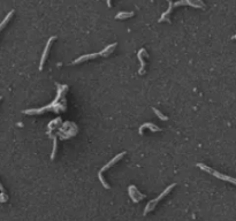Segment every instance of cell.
<instances>
[{
  "label": "cell",
  "mask_w": 236,
  "mask_h": 221,
  "mask_svg": "<svg viewBox=\"0 0 236 221\" xmlns=\"http://www.w3.org/2000/svg\"><path fill=\"white\" fill-rule=\"evenodd\" d=\"M144 128H150L152 132H160L161 129L159 128L158 126H156V125H152V123H150V122H147V123H144V125H142L141 128H139V134L141 135H143V129Z\"/></svg>",
  "instance_id": "cell-6"
},
{
  "label": "cell",
  "mask_w": 236,
  "mask_h": 221,
  "mask_svg": "<svg viewBox=\"0 0 236 221\" xmlns=\"http://www.w3.org/2000/svg\"><path fill=\"white\" fill-rule=\"evenodd\" d=\"M98 177H99V180H100V182H101V184L104 185V188L108 189V188H110V185H108V184H107V182H106L105 180H104V177H103V174H101V173H98Z\"/></svg>",
  "instance_id": "cell-14"
},
{
  "label": "cell",
  "mask_w": 236,
  "mask_h": 221,
  "mask_svg": "<svg viewBox=\"0 0 236 221\" xmlns=\"http://www.w3.org/2000/svg\"><path fill=\"white\" fill-rule=\"evenodd\" d=\"M143 54H146V51H145L144 48L139 50V52H138V59H139V61H141V69H139V74H141V75H143V73H144V68H145V62H144V60H143Z\"/></svg>",
  "instance_id": "cell-9"
},
{
  "label": "cell",
  "mask_w": 236,
  "mask_h": 221,
  "mask_svg": "<svg viewBox=\"0 0 236 221\" xmlns=\"http://www.w3.org/2000/svg\"><path fill=\"white\" fill-rule=\"evenodd\" d=\"M199 168H202L203 170H205V172H207V173H211L213 176H215V177H219V179L221 180H225V181H229V182H231L233 184H235V180L234 179H231V177H228V176H225V175H222V174L220 173H218V172H215V170H213V169H211L209 168V167H206L205 165H203V163H198L197 165Z\"/></svg>",
  "instance_id": "cell-2"
},
{
  "label": "cell",
  "mask_w": 236,
  "mask_h": 221,
  "mask_svg": "<svg viewBox=\"0 0 236 221\" xmlns=\"http://www.w3.org/2000/svg\"><path fill=\"white\" fill-rule=\"evenodd\" d=\"M55 153H57V137L53 136V150L51 153V160L55 158Z\"/></svg>",
  "instance_id": "cell-13"
},
{
  "label": "cell",
  "mask_w": 236,
  "mask_h": 221,
  "mask_svg": "<svg viewBox=\"0 0 236 221\" xmlns=\"http://www.w3.org/2000/svg\"><path fill=\"white\" fill-rule=\"evenodd\" d=\"M107 6H108V7H111V6H112V2H111V0H107Z\"/></svg>",
  "instance_id": "cell-15"
},
{
  "label": "cell",
  "mask_w": 236,
  "mask_h": 221,
  "mask_svg": "<svg viewBox=\"0 0 236 221\" xmlns=\"http://www.w3.org/2000/svg\"><path fill=\"white\" fill-rule=\"evenodd\" d=\"M57 38V36H52L50 37V39L47 40V44L45 48H44V52H43V55H42V59H41V63H39V70H43V66H44V63L46 61L47 59V54H48V51H50V46H51V44L52 42Z\"/></svg>",
  "instance_id": "cell-3"
},
{
  "label": "cell",
  "mask_w": 236,
  "mask_h": 221,
  "mask_svg": "<svg viewBox=\"0 0 236 221\" xmlns=\"http://www.w3.org/2000/svg\"><path fill=\"white\" fill-rule=\"evenodd\" d=\"M116 46V43H114V44H112V45H108L107 47H105L101 52L99 53V55H101V57H108L111 53L114 51V48H115Z\"/></svg>",
  "instance_id": "cell-8"
},
{
  "label": "cell",
  "mask_w": 236,
  "mask_h": 221,
  "mask_svg": "<svg viewBox=\"0 0 236 221\" xmlns=\"http://www.w3.org/2000/svg\"><path fill=\"white\" fill-rule=\"evenodd\" d=\"M13 14H14V11H11L9 13H8V14H7V16H6L5 19L2 20V22L0 23V31H1V30H2V29H4V28L7 26V23L9 22V20H11V17L13 16Z\"/></svg>",
  "instance_id": "cell-11"
},
{
  "label": "cell",
  "mask_w": 236,
  "mask_h": 221,
  "mask_svg": "<svg viewBox=\"0 0 236 221\" xmlns=\"http://www.w3.org/2000/svg\"><path fill=\"white\" fill-rule=\"evenodd\" d=\"M125 154H126V152H121V153H119L118 156H115L114 158H113V159H112V160H111L110 163H106V165H105V166L103 167V168L100 169V170H99V173L103 174V172H105V170H107V169H108V168H111V167H112L113 165H115V163H118V161H120L121 159H122V157H123Z\"/></svg>",
  "instance_id": "cell-4"
},
{
  "label": "cell",
  "mask_w": 236,
  "mask_h": 221,
  "mask_svg": "<svg viewBox=\"0 0 236 221\" xmlns=\"http://www.w3.org/2000/svg\"><path fill=\"white\" fill-rule=\"evenodd\" d=\"M1 99H2V97H0V100H1Z\"/></svg>",
  "instance_id": "cell-17"
},
{
  "label": "cell",
  "mask_w": 236,
  "mask_h": 221,
  "mask_svg": "<svg viewBox=\"0 0 236 221\" xmlns=\"http://www.w3.org/2000/svg\"><path fill=\"white\" fill-rule=\"evenodd\" d=\"M153 111H154V113H156V115H157L158 118L160 119V120H163V121H167V120H168V118H167V116H166V115H164L163 113H161V112H160V111H159V110H157L156 107H153Z\"/></svg>",
  "instance_id": "cell-12"
},
{
  "label": "cell",
  "mask_w": 236,
  "mask_h": 221,
  "mask_svg": "<svg viewBox=\"0 0 236 221\" xmlns=\"http://www.w3.org/2000/svg\"><path fill=\"white\" fill-rule=\"evenodd\" d=\"M174 187H175V184H171L169 187H167V188L165 189V191H164L163 194H160V195L158 196V197H157V198H156V199H153V200H151V202H149V204H147L146 209L144 210V214H146V213H147V212H149V211H150V210H153V209L156 207V205H157V203H158V202H159V200H160V199H163L164 197H165V196L167 195L168 192H169L171 190L173 189Z\"/></svg>",
  "instance_id": "cell-1"
},
{
  "label": "cell",
  "mask_w": 236,
  "mask_h": 221,
  "mask_svg": "<svg viewBox=\"0 0 236 221\" xmlns=\"http://www.w3.org/2000/svg\"><path fill=\"white\" fill-rule=\"evenodd\" d=\"M0 190L4 192V187H2V184H1V183H0Z\"/></svg>",
  "instance_id": "cell-16"
},
{
  "label": "cell",
  "mask_w": 236,
  "mask_h": 221,
  "mask_svg": "<svg viewBox=\"0 0 236 221\" xmlns=\"http://www.w3.org/2000/svg\"><path fill=\"white\" fill-rule=\"evenodd\" d=\"M99 57V53H93V54H85V55H82L79 57V59L74 60L73 63H79V62H83V61H86V60H91V59H94Z\"/></svg>",
  "instance_id": "cell-5"
},
{
  "label": "cell",
  "mask_w": 236,
  "mask_h": 221,
  "mask_svg": "<svg viewBox=\"0 0 236 221\" xmlns=\"http://www.w3.org/2000/svg\"><path fill=\"white\" fill-rule=\"evenodd\" d=\"M185 2H187V5H190L195 8H205L204 2L202 0H185Z\"/></svg>",
  "instance_id": "cell-7"
},
{
  "label": "cell",
  "mask_w": 236,
  "mask_h": 221,
  "mask_svg": "<svg viewBox=\"0 0 236 221\" xmlns=\"http://www.w3.org/2000/svg\"><path fill=\"white\" fill-rule=\"evenodd\" d=\"M131 16H134L132 12H120L119 14H116L115 19H118V20H125V19H128V17H131Z\"/></svg>",
  "instance_id": "cell-10"
}]
</instances>
